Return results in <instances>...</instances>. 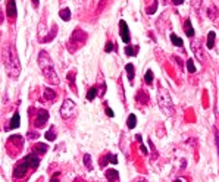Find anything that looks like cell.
I'll return each mask as SVG.
<instances>
[{"label":"cell","instance_id":"obj_1","mask_svg":"<svg viewBox=\"0 0 219 182\" xmlns=\"http://www.w3.org/2000/svg\"><path fill=\"white\" fill-rule=\"evenodd\" d=\"M2 54H3V63H5V69H6L8 75L12 76V78H16L21 72V63H19V59H18L16 49L12 44H8L3 49Z\"/></svg>","mask_w":219,"mask_h":182},{"label":"cell","instance_id":"obj_2","mask_svg":"<svg viewBox=\"0 0 219 182\" xmlns=\"http://www.w3.org/2000/svg\"><path fill=\"white\" fill-rule=\"evenodd\" d=\"M38 65H40V68H41V72H43L44 78H46L50 84L57 85V84H59L57 73H56V71H55V68H53V62H52L50 56H49L44 50H41V51L38 53Z\"/></svg>","mask_w":219,"mask_h":182},{"label":"cell","instance_id":"obj_3","mask_svg":"<svg viewBox=\"0 0 219 182\" xmlns=\"http://www.w3.org/2000/svg\"><path fill=\"white\" fill-rule=\"evenodd\" d=\"M157 103H159V107L162 109V112L166 116L174 115V103H172V99H171L169 93L165 88H159V91H157Z\"/></svg>","mask_w":219,"mask_h":182},{"label":"cell","instance_id":"obj_4","mask_svg":"<svg viewBox=\"0 0 219 182\" xmlns=\"http://www.w3.org/2000/svg\"><path fill=\"white\" fill-rule=\"evenodd\" d=\"M85 41H87V34L82 31V30H79V28H77L74 32H72V35H71V38H69V46H68V49H69V51H75V50H78L79 47H82L84 44H85Z\"/></svg>","mask_w":219,"mask_h":182},{"label":"cell","instance_id":"obj_5","mask_svg":"<svg viewBox=\"0 0 219 182\" xmlns=\"http://www.w3.org/2000/svg\"><path fill=\"white\" fill-rule=\"evenodd\" d=\"M75 112H77L75 103H74L72 100L66 99V100L62 103V106H60V116H62L63 119H69V118H72V116L75 115Z\"/></svg>","mask_w":219,"mask_h":182},{"label":"cell","instance_id":"obj_6","mask_svg":"<svg viewBox=\"0 0 219 182\" xmlns=\"http://www.w3.org/2000/svg\"><path fill=\"white\" fill-rule=\"evenodd\" d=\"M28 167H31L30 166V163H28V160H22L15 169H13V178H16V179H21V178H24L25 175H27V170H28Z\"/></svg>","mask_w":219,"mask_h":182},{"label":"cell","instance_id":"obj_7","mask_svg":"<svg viewBox=\"0 0 219 182\" xmlns=\"http://www.w3.org/2000/svg\"><path fill=\"white\" fill-rule=\"evenodd\" d=\"M47 119H49V112H47V110H44V109L38 110L37 118H35V126H37V128L44 126V123L47 122Z\"/></svg>","mask_w":219,"mask_h":182},{"label":"cell","instance_id":"obj_8","mask_svg":"<svg viewBox=\"0 0 219 182\" xmlns=\"http://www.w3.org/2000/svg\"><path fill=\"white\" fill-rule=\"evenodd\" d=\"M119 32H121V38L124 43H130V30H128V25L125 21H121L119 22Z\"/></svg>","mask_w":219,"mask_h":182},{"label":"cell","instance_id":"obj_9","mask_svg":"<svg viewBox=\"0 0 219 182\" xmlns=\"http://www.w3.org/2000/svg\"><path fill=\"white\" fill-rule=\"evenodd\" d=\"M6 12H8V16H11V18L16 16V3H15V0H8Z\"/></svg>","mask_w":219,"mask_h":182},{"label":"cell","instance_id":"obj_10","mask_svg":"<svg viewBox=\"0 0 219 182\" xmlns=\"http://www.w3.org/2000/svg\"><path fill=\"white\" fill-rule=\"evenodd\" d=\"M104 176H106V179H107L109 182H115V181L119 179V173H118L115 169H109V170H106Z\"/></svg>","mask_w":219,"mask_h":182},{"label":"cell","instance_id":"obj_11","mask_svg":"<svg viewBox=\"0 0 219 182\" xmlns=\"http://www.w3.org/2000/svg\"><path fill=\"white\" fill-rule=\"evenodd\" d=\"M25 160H28V163H30V166L31 167H38V164H40V159L35 156V154H28L27 157H25Z\"/></svg>","mask_w":219,"mask_h":182},{"label":"cell","instance_id":"obj_12","mask_svg":"<svg viewBox=\"0 0 219 182\" xmlns=\"http://www.w3.org/2000/svg\"><path fill=\"white\" fill-rule=\"evenodd\" d=\"M19 125H21V116H19V113H15V115L12 116V119H11V125H9L8 128L15 129V128H19Z\"/></svg>","mask_w":219,"mask_h":182},{"label":"cell","instance_id":"obj_13","mask_svg":"<svg viewBox=\"0 0 219 182\" xmlns=\"http://www.w3.org/2000/svg\"><path fill=\"white\" fill-rule=\"evenodd\" d=\"M135 99H137V102H138V103H141V104H147V103H149V94H147V93H144L143 90H140V91H138V94H137V97H135Z\"/></svg>","mask_w":219,"mask_h":182},{"label":"cell","instance_id":"obj_14","mask_svg":"<svg viewBox=\"0 0 219 182\" xmlns=\"http://www.w3.org/2000/svg\"><path fill=\"white\" fill-rule=\"evenodd\" d=\"M198 44H200V43H197V41L193 44V51H194V54L197 56V59H198L200 62H203V60H204V53L198 49Z\"/></svg>","mask_w":219,"mask_h":182},{"label":"cell","instance_id":"obj_15","mask_svg":"<svg viewBox=\"0 0 219 182\" xmlns=\"http://www.w3.org/2000/svg\"><path fill=\"white\" fill-rule=\"evenodd\" d=\"M107 160H111V163H118V157H116V156H113V154H106V156L101 159L100 166H106Z\"/></svg>","mask_w":219,"mask_h":182},{"label":"cell","instance_id":"obj_16","mask_svg":"<svg viewBox=\"0 0 219 182\" xmlns=\"http://www.w3.org/2000/svg\"><path fill=\"white\" fill-rule=\"evenodd\" d=\"M184 31H185V35H187V37H190V38L194 35V28L191 27V22H190L188 19H187V21H185V24H184Z\"/></svg>","mask_w":219,"mask_h":182},{"label":"cell","instance_id":"obj_17","mask_svg":"<svg viewBox=\"0 0 219 182\" xmlns=\"http://www.w3.org/2000/svg\"><path fill=\"white\" fill-rule=\"evenodd\" d=\"M55 97H56V93H55L52 88H46V90H44V99H46L47 102L55 100Z\"/></svg>","mask_w":219,"mask_h":182},{"label":"cell","instance_id":"obj_18","mask_svg":"<svg viewBox=\"0 0 219 182\" xmlns=\"http://www.w3.org/2000/svg\"><path fill=\"white\" fill-rule=\"evenodd\" d=\"M135 125H137V116L131 113V115L128 116V119H127V126H128L130 129H133Z\"/></svg>","mask_w":219,"mask_h":182},{"label":"cell","instance_id":"obj_19","mask_svg":"<svg viewBox=\"0 0 219 182\" xmlns=\"http://www.w3.org/2000/svg\"><path fill=\"white\" fill-rule=\"evenodd\" d=\"M59 16L62 18V21H69L71 19V11L68 8H65V9H62L59 12Z\"/></svg>","mask_w":219,"mask_h":182},{"label":"cell","instance_id":"obj_20","mask_svg":"<svg viewBox=\"0 0 219 182\" xmlns=\"http://www.w3.org/2000/svg\"><path fill=\"white\" fill-rule=\"evenodd\" d=\"M125 69H127V73H128L130 81L133 82V79H134V76H135V72H134V66H133V63H128V65L125 66Z\"/></svg>","mask_w":219,"mask_h":182},{"label":"cell","instance_id":"obj_21","mask_svg":"<svg viewBox=\"0 0 219 182\" xmlns=\"http://www.w3.org/2000/svg\"><path fill=\"white\" fill-rule=\"evenodd\" d=\"M171 41H172L174 46H176V47H181V46H182V40H181L176 34H171Z\"/></svg>","mask_w":219,"mask_h":182},{"label":"cell","instance_id":"obj_22","mask_svg":"<svg viewBox=\"0 0 219 182\" xmlns=\"http://www.w3.org/2000/svg\"><path fill=\"white\" fill-rule=\"evenodd\" d=\"M97 91H99V90H97L96 87H93V88H90V90H88V93H87V99H88L90 102H91V100H94V97L97 96Z\"/></svg>","mask_w":219,"mask_h":182},{"label":"cell","instance_id":"obj_23","mask_svg":"<svg viewBox=\"0 0 219 182\" xmlns=\"http://www.w3.org/2000/svg\"><path fill=\"white\" fill-rule=\"evenodd\" d=\"M213 44H215V32L210 31L209 35H207V47H209V49H213Z\"/></svg>","mask_w":219,"mask_h":182},{"label":"cell","instance_id":"obj_24","mask_svg":"<svg viewBox=\"0 0 219 182\" xmlns=\"http://www.w3.org/2000/svg\"><path fill=\"white\" fill-rule=\"evenodd\" d=\"M84 164L87 166L88 170H93V163H91V156H90V154H85V156H84Z\"/></svg>","mask_w":219,"mask_h":182},{"label":"cell","instance_id":"obj_25","mask_svg":"<svg viewBox=\"0 0 219 182\" xmlns=\"http://www.w3.org/2000/svg\"><path fill=\"white\" fill-rule=\"evenodd\" d=\"M46 138H47L49 141H55V140H56V132H55V128H53V126H52L50 131L46 132Z\"/></svg>","mask_w":219,"mask_h":182},{"label":"cell","instance_id":"obj_26","mask_svg":"<svg viewBox=\"0 0 219 182\" xmlns=\"http://www.w3.org/2000/svg\"><path fill=\"white\" fill-rule=\"evenodd\" d=\"M137 51H138V47H135V49H133L131 46H127V47H125V53H127V56H134Z\"/></svg>","mask_w":219,"mask_h":182},{"label":"cell","instance_id":"obj_27","mask_svg":"<svg viewBox=\"0 0 219 182\" xmlns=\"http://www.w3.org/2000/svg\"><path fill=\"white\" fill-rule=\"evenodd\" d=\"M144 79H146V84H152V82H153V72H152V71H147Z\"/></svg>","mask_w":219,"mask_h":182},{"label":"cell","instance_id":"obj_28","mask_svg":"<svg viewBox=\"0 0 219 182\" xmlns=\"http://www.w3.org/2000/svg\"><path fill=\"white\" fill-rule=\"evenodd\" d=\"M34 150H35L37 153H38V151H40V153H46V151H47V145H46V144H38V145L34 147Z\"/></svg>","mask_w":219,"mask_h":182},{"label":"cell","instance_id":"obj_29","mask_svg":"<svg viewBox=\"0 0 219 182\" xmlns=\"http://www.w3.org/2000/svg\"><path fill=\"white\" fill-rule=\"evenodd\" d=\"M187 71H188V72H191V73H193V72H196V68H194V62H193L191 59H190V60H187Z\"/></svg>","mask_w":219,"mask_h":182},{"label":"cell","instance_id":"obj_30","mask_svg":"<svg viewBox=\"0 0 219 182\" xmlns=\"http://www.w3.org/2000/svg\"><path fill=\"white\" fill-rule=\"evenodd\" d=\"M11 142H18L19 145H22V137L21 135H13V137H11Z\"/></svg>","mask_w":219,"mask_h":182},{"label":"cell","instance_id":"obj_31","mask_svg":"<svg viewBox=\"0 0 219 182\" xmlns=\"http://www.w3.org/2000/svg\"><path fill=\"white\" fill-rule=\"evenodd\" d=\"M207 13H209V18H215L216 15H218V11H216V8H209V11H207Z\"/></svg>","mask_w":219,"mask_h":182},{"label":"cell","instance_id":"obj_32","mask_svg":"<svg viewBox=\"0 0 219 182\" xmlns=\"http://www.w3.org/2000/svg\"><path fill=\"white\" fill-rule=\"evenodd\" d=\"M112 50H113V43H111V41L106 43V46H104V51L109 53V51H112Z\"/></svg>","mask_w":219,"mask_h":182},{"label":"cell","instance_id":"obj_33","mask_svg":"<svg viewBox=\"0 0 219 182\" xmlns=\"http://www.w3.org/2000/svg\"><path fill=\"white\" fill-rule=\"evenodd\" d=\"M156 8H157V3H155V5L152 6V8H149V11H147V13H150V15H152V13H155V11H156Z\"/></svg>","mask_w":219,"mask_h":182},{"label":"cell","instance_id":"obj_34","mask_svg":"<svg viewBox=\"0 0 219 182\" xmlns=\"http://www.w3.org/2000/svg\"><path fill=\"white\" fill-rule=\"evenodd\" d=\"M215 141H216V145H218V153H219V134H218V131H215Z\"/></svg>","mask_w":219,"mask_h":182},{"label":"cell","instance_id":"obj_35","mask_svg":"<svg viewBox=\"0 0 219 182\" xmlns=\"http://www.w3.org/2000/svg\"><path fill=\"white\" fill-rule=\"evenodd\" d=\"M106 115H107L109 118H113V116H115V115H113V110H112V109H109V107L106 109Z\"/></svg>","mask_w":219,"mask_h":182},{"label":"cell","instance_id":"obj_36","mask_svg":"<svg viewBox=\"0 0 219 182\" xmlns=\"http://www.w3.org/2000/svg\"><path fill=\"white\" fill-rule=\"evenodd\" d=\"M27 137H30L31 140H34V138H38V134H35V132H28Z\"/></svg>","mask_w":219,"mask_h":182},{"label":"cell","instance_id":"obj_37","mask_svg":"<svg viewBox=\"0 0 219 182\" xmlns=\"http://www.w3.org/2000/svg\"><path fill=\"white\" fill-rule=\"evenodd\" d=\"M59 175H60V173H59V172H56V173L53 175V178L50 179V182H57V179H59Z\"/></svg>","mask_w":219,"mask_h":182},{"label":"cell","instance_id":"obj_38","mask_svg":"<svg viewBox=\"0 0 219 182\" xmlns=\"http://www.w3.org/2000/svg\"><path fill=\"white\" fill-rule=\"evenodd\" d=\"M141 153H143L144 156H147V154H149V151H147V148L144 147V144H141Z\"/></svg>","mask_w":219,"mask_h":182},{"label":"cell","instance_id":"obj_39","mask_svg":"<svg viewBox=\"0 0 219 182\" xmlns=\"http://www.w3.org/2000/svg\"><path fill=\"white\" fill-rule=\"evenodd\" d=\"M182 3H184V0H174V5H176V6H178V5H182Z\"/></svg>","mask_w":219,"mask_h":182},{"label":"cell","instance_id":"obj_40","mask_svg":"<svg viewBox=\"0 0 219 182\" xmlns=\"http://www.w3.org/2000/svg\"><path fill=\"white\" fill-rule=\"evenodd\" d=\"M33 5L37 8V6H38V0H33Z\"/></svg>","mask_w":219,"mask_h":182},{"label":"cell","instance_id":"obj_41","mask_svg":"<svg viewBox=\"0 0 219 182\" xmlns=\"http://www.w3.org/2000/svg\"><path fill=\"white\" fill-rule=\"evenodd\" d=\"M135 138H137V141H140V142H141V141H143V140H141V135H137V137H135Z\"/></svg>","mask_w":219,"mask_h":182},{"label":"cell","instance_id":"obj_42","mask_svg":"<svg viewBox=\"0 0 219 182\" xmlns=\"http://www.w3.org/2000/svg\"><path fill=\"white\" fill-rule=\"evenodd\" d=\"M174 182H182V181H179V179H176V181H174Z\"/></svg>","mask_w":219,"mask_h":182}]
</instances>
